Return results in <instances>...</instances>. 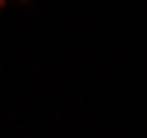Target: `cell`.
I'll use <instances>...</instances> for the list:
<instances>
[{
  "label": "cell",
  "instance_id": "1",
  "mask_svg": "<svg viewBox=\"0 0 147 138\" xmlns=\"http://www.w3.org/2000/svg\"><path fill=\"white\" fill-rule=\"evenodd\" d=\"M0 5H26V0H0Z\"/></svg>",
  "mask_w": 147,
  "mask_h": 138
}]
</instances>
